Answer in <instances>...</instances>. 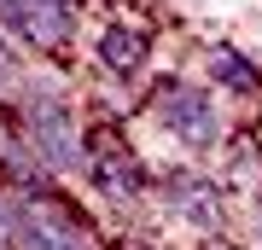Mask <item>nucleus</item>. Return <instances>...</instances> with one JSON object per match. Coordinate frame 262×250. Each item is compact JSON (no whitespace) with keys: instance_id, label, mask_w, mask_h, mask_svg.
<instances>
[{"instance_id":"f03ea898","label":"nucleus","mask_w":262,"mask_h":250,"mask_svg":"<svg viewBox=\"0 0 262 250\" xmlns=\"http://www.w3.org/2000/svg\"><path fill=\"white\" fill-rule=\"evenodd\" d=\"M24 140L35 146V157L53 169V175H76L88 169V134L76 128L70 105L58 99L53 87H29L24 93Z\"/></svg>"},{"instance_id":"423d86ee","label":"nucleus","mask_w":262,"mask_h":250,"mask_svg":"<svg viewBox=\"0 0 262 250\" xmlns=\"http://www.w3.org/2000/svg\"><path fill=\"white\" fill-rule=\"evenodd\" d=\"M0 18L18 29L24 41H35L41 53H58V47H70V35H76L70 0H0Z\"/></svg>"},{"instance_id":"f257e3e1","label":"nucleus","mask_w":262,"mask_h":250,"mask_svg":"<svg viewBox=\"0 0 262 250\" xmlns=\"http://www.w3.org/2000/svg\"><path fill=\"white\" fill-rule=\"evenodd\" d=\"M0 250H99L94 233L70 215L53 192H18L0 198Z\"/></svg>"},{"instance_id":"1a4fd4ad","label":"nucleus","mask_w":262,"mask_h":250,"mask_svg":"<svg viewBox=\"0 0 262 250\" xmlns=\"http://www.w3.org/2000/svg\"><path fill=\"white\" fill-rule=\"evenodd\" d=\"M256 175H262V146L239 140V146H233V163H227V180H233V186H256Z\"/></svg>"},{"instance_id":"20e7f679","label":"nucleus","mask_w":262,"mask_h":250,"mask_svg":"<svg viewBox=\"0 0 262 250\" xmlns=\"http://www.w3.org/2000/svg\"><path fill=\"white\" fill-rule=\"evenodd\" d=\"M82 175L94 180V192L105 198V204H117V210H128V204L146 198V169H140V157H134V146L117 140L111 128L88 134V169Z\"/></svg>"},{"instance_id":"9b49d317","label":"nucleus","mask_w":262,"mask_h":250,"mask_svg":"<svg viewBox=\"0 0 262 250\" xmlns=\"http://www.w3.org/2000/svg\"><path fill=\"white\" fill-rule=\"evenodd\" d=\"M251 227H256V250H262V192H251Z\"/></svg>"},{"instance_id":"9d476101","label":"nucleus","mask_w":262,"mask_h":250,"mask_svg":"<svg viewBox=\"0 0 262 250\" xmlns=\"http://www.w3.org/2000/svg\"><path fill=\"white\" fill-rule=\"evenodd\" d=\"M18 82H24V58L12 53L6 35H0V99H12V93H18Z\"/></svg>"},{"instance_id":"7ed1b4c3","label":"nucleus","mask_w":262,"mask_h":250,"mask_svg":"<svg viewBox=\"0 0 262 250\" xmlns=\"http://www.w3.org/2000/svg\"><path fill=\"white\" fill-rule=\"evenodd\" d=\"M151 117L187 151H215L222 146V111H215L210 87H198V82H163L151 93Z\"/></svg>"},{"instance_id":"6e6552de","label":"nucleus","mask_w":262,"mask_h":250,"mask_svg":"<svg viewBox=\"0 0 262 250\" xmlns=\"http://www.w3.org/2000/svg\"><path fill=\"white\" fill-rule=\"evenodd\" d=\"M210 82H222L227 93H239V99H251V93L262 87V70H256L251 58L239 53V47L215 41V47H210Z\"/></svg>"},{"instance_id":"0eeeda50","label":"nucleus","mask_w":262,"mask_h":250,"mask_svg":"<svg viewBox=\"0 0 262 250\" xmlns=\"http://www.w3.org/2000/svg\"><path fill=\"white\" fill-rule=\"evenodd\" d=\"M146 53H151V41L140 35V29L105 24V35H99V64L111 70V76H134V70L146 64Z\"/></svg>"},{"instance_id":"39448f33","label":"nucleus","mask_w":262,"mask_h":250,"mask_svg":"<svg viewBox=\"0 0 262 250\" xmlns=\"http://www.w3.org/2000/svg\"><path fill=\"white\" fill-rule=\"evenodd\" d=\"M163 204L175 210L192 233H222L227 227L222 186H215L204 169H169V175H163Z\"/></svg>"}]
</instances>
